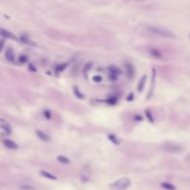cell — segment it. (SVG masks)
I'll return each mask as SVG.
<instances>
[{
    "instance_id": "cell-1",
    "label": "cell",
    "mask_w": 190,
    "mask_h": 190,
    "mask_svg": "<svg viewBox=\"0 0 190 190\" xmlns=\"http://www.w3.org/2000/svg\"><path fill=\"white\" fill-rule=\"evenodd\" d=\"M147 29L152 34L158 35L160 37H164V38H175V35L174 34V33H172L171 31H169L167 29H164V28H161V27H158V26H149Z\"/></svg>"
},
{
    "instance_id": "cell-2",
    "label": "cell",
    "mask_w": 190,
    "mask_h": 190,
    "mask_svg": "<svg viewBox=\"0 0 190 190\" xmlns=\"http://www.w3.org/2000/svg\"><path fill=\"white\" fill-rule=\"evenodd\" d=\"M131 185V181L127 177H123L112 183L110 185V187L115 190H125Z\"/></svg>"
},
{
    "instance_id": "cell-3",
    "label": "cell",
    "mask_w": 190,
    "mask_h": 190,
    "mask_svg": "<svg viewBox=\"0 0 190 190\" xmlns=\"http://www.w3.org/2000/svg\"><path fill=\"white\" fill-rule=\"evenodd\" d=\"M163 149L167 152L170 153H179L183 151V148L179 145L174 144V143H170V144H166L163 146Z\"/></svg>"
},
{
    "instance_id": "cell-4",
    "label": "cell",
    "mask_w": 190,
    "mask_h": 190,
    "mask_svg": "<svg viewBox=\"0 0 190 190\" xmlns=\"http://www.w3.org/2000/svg\"><path fill=\"white\" fill-rule=\"evenodd\" d=\"M109 79H111L112 81H116L118 75L121 74V70L113 65H111L109 68Z\"/></svg>"
},
{
    "instance_id": "cell-5",
    "label": "cell",
    "mask_w": 190,
    "mask_h": 190,
    "mask_svg": "<svg viewBox=\"0 0 190 190\" xmlns=\"http://www.w3.org/2000/svg\"><path fill=\"white\" fill-rule=\"evenodd\" d=\"M0 35H2V36H4L6 38H9V39H12V40L16 39V36L13 34H11L10 32L5 30L3 28H0Z\"/></svg>"
},
{
    "instance_id": "cell-6",
    "label": "cell",
    "mask_w": 190,
    "mask_h": 190,
    "mask_svg": "<svg viewBox=\"0 0 190 190\" xmlns=\"http://www.w3.org/2000/svg\"><path fill=\"white\" fill-rule=\"evenodd\" d=\"M3 143L5 145V147H7L8 149H18V145L13 142L12 140H9V139H5L3 141Z\"/></svg>"
},
{
    "instance_id": "cell-7",
    "label": "cell",
    "mask_w": 190,
    "mask_h": 190,
    "mask_svg": "<svg viewBox=\"0 0 190 190\" xmlns=\"http://www.w3.org/2000/svg\"><path fill=\"white\" fill-rule=\"evenodd\" d=\"M36 135L41 139V140H43V141H50V136L47 134H45V133H44L43 131H40V130H37L36 131Z\"/></svg>"
},
{
    "instance_id": "cell-8",
    "label": "cell",
    "mask_w": 190,
    "mask_h": 190,
    "mask_svg": "<svg viewBox=\"0 0 190 190\" xmlns=\"http://www.w3.org/2000/svg\"><path fill=\"white\" fill-rule=\"evenodd\" d=\"M149 53L155 59H161V57H162L161 52L159 49H157V48H150L149 49Z\"/></svg>"
},
{
    "instance_id": "cell-9",
    "label": "cell",
    "mask_w": 190,
    "mask_h": 190,
    "mask_svg": "<svg viewBox=\"0 0 190 190\" xmlns=\"http://www.w3.org/2000/svg\"><path fill=\"white\" fill-rule=\"evenodd\" d=\"M40 174L45 178H48V179H51V180H57V177L55 175H53L52 174L46 172V171H41L40 172Z\"/></svg>"
},
{
    "instance_id": "cell-10",
    "label": "cell",
    "mask_w": 190,
    "mask_h": 190,
    "mask_svg": "<svg viewBox=\"0 0 190 190\" xmlns=\"http://www.w3.org/2000/svg\"><path fill=\"white\" fill-rule=\"evenodd\" d=\"M160 185H161V187H163V188L166 189V190H175V189H176L175 185H174L173 184H170V183H166V182H164V183H161Z\"/></svg>"
},
{
    "instance_id": "cell-11",
    "label": "cell",
    "mask_w": 190,
    "mask_h": 190,
    "mask_svg": "<svg viewBox=\"0 0 190 190\" xmlns=\"http://www.w3.org/2000/svg\"><path fill=\"white\" fill-rule=\"evenodd\" d=\"M6 59L9 60V61H13L14 59H15V56H14V52L11 50V49H8L6 51Z\"/></svg>"
},
{
    "instance_id": "cell-12",
    "label": "cell",
    "mask_w": 190,
    "mask_h": 190,
    "mask_svg": "<svg viewBox=\"0 0 190 190\" xmlns=\"http://www.w3.org/2000/svg\"><path fill=\"white\" fill-rule=\"evenodd\" d=\"M146 80H147V76L146 75H144L143 77L141 78V80H140V82L138 84V88H137L138 91H142L144 89V86H145V84H146Z\"/></svg>"
},
{
    "instance_id": "cell-13",
    "label": "cell",
    "mask_w": 190,
    "mask_h": 190,
    "mask_svg": "<svg viewBox=\"0 0 190 190\" xmlns=\"http://www.w3.org/2000/svg\"><path fill=\"white\" fill-rule=\"evenodd\" d=\"M20 40L22 41V43H24V44H26V45H32V46H35L34 42H33L32 40H30L28 37H26V36H24V35H22V36L20 37Z\"/></svg>"
},
{
    "instance_id": "cell-14",
    "label": "cell",
    "mask_w": 190,
    "mask_h": 190,
    "mask_svg": "<svg viewBox=\"0 0 190 190\" xmlns=\"http://www.w3.org/2000/svg\"><path fill=\"white\" fill-rule=\"evenodd\" d=\"M67 66H68V64H67V63H62V64H59V65H58V66L55 68V72H56L57 73H59L63 72V70L67 68Z\"/></svg>"
},
{
    "instance_id": "cell-15",
    "label": "cell",
    "mask_w": 190,
    "mask_h": 190,
    "mask_svg": "<svg viewBox=\"0 0 190 190\" xmlns=\"http://www.w3.org/2000/svg\"><path fill=\"white\" fill-rule=\"evenodd\" d=\"M57 160L60 163H63V164H69L70 163V159L66 158L65 156H58L57 157Z\"/></svg>"
},
{
    "instance_id": "cell-16",
    "label": "cell",
    "mask_w": 190,
    "mask_h": 190,
    "mask_svg": "<svg viewBox=\"0 0 190 190\" xmlns=\"http://www.w3.org/2000/svg\"><path fill=\"white\" fill-rule=\"evenodd\" d=\"M92 68H93V62H92V61H89V62L85 63V65H84V68H83V73H88Z\"/></svg>"
},
{
    "instance_id": "cell-17",
    "label": "cell",
    "mask_w": 190,
    "mask_h": 190,
    "mask_svg": "<svg viewBox=\"0 0 190 190\" xmlns=\"http://www.w3.org/2000/svg\"><path fill=\"white\" fill-rule=\"evenodd\" d=\"M73 93H74V95H75V96H76L78 99H84V95L79 91V89H78L77 86H74V87H73Z\"/></svg>"
},
{
    "instance_id": "cell-18",
    "label": "cell",
    "mask_w": 190,
    "mask_h": 190,
    "mask_svg": "<svg viewBox=\"0 0 190 190\" xmlns=\"http://www.w3.org/2000/svg\"><path fill=\"white\" fill-rule=\"evenodd\" d=\"M126 70H127V74H128L129 78H131V77L133 76V73H134L133 67H132L130 64H127V65H126Z\"/></svg>"
},
{
    "instance_id": "cell-19",
    "label": "cell",
    "mask_w": 190,
    "mask_h": 190,
    "mask_svg": "<svg viewBox=\"0 0 190 190\" xmlns=\"http://www.w3.org/2000/svg\"><path fill=\"white\" fill-rule=\"evenodd\" d=\"M146 115H147V117H148V119L149 120V122L150 123H154L155 122V120H154V118H153V115H152V113L149 111V110H146Z\"/></svg>"
},
{
    "instance_id": "cell-20",
    "label": "cell",
    "mask_w": 190,
    "mask_h": 190,
    "mask_svg": "<svg viewBox=\"0 0 190 190\" xmlns=\"http://www.w3.org/2000/svg\"><path fill=\"white\" fill-rule=\"evenodd\" d=\"M109 139L112 142L113 144H115V145H119V141H118V139L116 138V136H115V135H113V134H109Z\"/></svg>"
},
{
    "instance_id": "cell-21",
    "label": "cell",
    "mask_w": 190,
    "mask_h": 190,
    "mask_svg": "<svg viewBox=\"0 0 190 190\" xmlns=\"http://www.w3.org/2000/svg\"><path fill=\"white\" fill-rule=\"evenodd\" d=\"M27 60H28V58L26 57V56H20V58H19V61L20 62V63H25V62H27Z\"/></svg>"
},
{
    "instance_id": "cell-22",
    "label": "cell",
    "mask_w": 190,
    "mask_h": 190,
    "mask_svg": "<svg viewBox=\"0 0 190 190\" xmlns=\"http://www.w3.org/2000/svg\"><path fill=\"white\" fill-rule=\"evenodd\" d=\"M93 80H94V82H96V83H100L102 81V77L100 75H96V76L93 77Z\"/></svg>"
},
{
    "instance_id": "cell-23",
    "label": "cell",
    "mask_w": 190,
    "mask_h": 190,
    "mask_svg": "<svg viewBox=\"0 0 190 190\" xmlns=\"http://www.w3.org/2000/svg\"><path fill=\"white\" fill-rule=\"evenodd\" d=\"M1 127L8 133V134H10L11 133V129H10V127L9 126V125H6V124H2L1 125Z\"/></svg>"
},
{
    "instance_id": "cell-24",
    "label": "cell",
    "mask_w": 190,
    "mask_h": 190,
    "mask_svg": "<svg viewBox=\"0 0 190 190\" xmlns=\"http://www.w3.org/2000/svg\"><path fill=\"white\" fill-rule=\"evenodd\" d=\"M28 69L31 70V72H33V73H35L36 72V68H34L33 64H29L28 65Z\"/></svg>"
},
{
    "instance_id": "cell-25",
    "label": "cell",
    "mask_w": 190,
    "mask_h": 190,
    "mask_svg": "<svg viewBox=\"0 0 190 190\" xmlns=\"http://www.w3.org/2000/svg\"><path fill=\"white\" fill-rule=\"evenodd\" d=\"M107 101H108V103H109V104H115V103L117 102V99H116L115 98H112V99H108Z\"/></svg>"
},
{
    "instance_id": "cell-26",
    "label": "cell",
    "mask_w": 190,
    "mask_h": 190,
    "mask_svg": "<svg viewBox=\"0 0 190 190\" xmlns=\"http://www.w3.org/2000/svg\"><path fill=\"white\" fill-rule=\"evenodd\" d=\"M44 114H45V116L46 117V119H50V118H51V113H50L48 110H45V111L44 112Z\"/></svg>"
},
{
    "instance_id": "cell-27",
    "label": "cell",
    "mask_w": 190,
    "mask_h": 190,
    "mask_svg": "<svg viewBox=\"0 0 190 190\" xmlns=\"http://www.w3.org/2000/svg\"><path fill=\"white\" fill-rule=\"evenodd\" d=\"M132 99H134V94H130V96L127 98V100H129V101H131Z\"/></svg>"
},
{
    "instance_id": "cell-28",
    "label": "cell",
    "mask_w": 190,
    "mask_h": 190,
    "mask_svg": "<svg viewBox=\"0 0 190 190\" xmlns=\"http://www.w3.org/2000/svg\"><path fill=\"white\" fill-rule=\"evenodd\" d=\"M22 189H26V190H33V188H31V186H22Z\"/></svg>"
},
{
    "instance_id": "cell-29",
    "label": "cell",
    "mask_w": 190,
    "mask_h": 190,
    "mask_svg": "<svg viewBox=\"0 0 190 190\" xmlns=\"http://www.w3.org/2000/svg\"><path fill=\"white\" fill-rule=\"evenodd\" d=\"M134 119H135V120H140V121H141V120H142V119H143V118H142L141 116H139V115H136Z\"/></svg>"
}]
</instances>
